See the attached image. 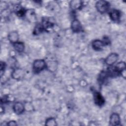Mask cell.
Segmentation results:
<instances>
[{"instance_id":"cell-2","label":"cell","mask_w":126,"mask_h":126,"mask_svg":"<svg viewBox=\"0 0 126 126\" xmlns=\"http://www.w3.org/2000/svg\"><path fill=\"white\" fill-rule=\"evenodd\" d=\"M32 67L34 72L35 73H38L46 67V63L43 60H36L33 63Z\"/></svg>"},{"instance_id":"cell-4","label":"cell","mask_w":126,"mask_h":126,"mask_svg":"<svg viewBox=\"0 0 126 126\" xmlns=\"http://www.w3.org/2000/svg\"><path fill=\"white\" fill-rule=\"evenodd\" d=\"M94 103L99 106H102L105 100L101 94L97 92H95L94 94Z\"/></svg>"},{"instance_id":"cell-11","label":"cell","mask_w":126,"mask_h":126,"mask_svg":"<svg viewBox=\"0 0 126 126\" xmlns=\"http://www.w3.org/2000/svg\"><path fill=\"white\" fill-rule=\"evenodd\" d=\"M70 7L73 10H78L81 8L83 5V3L81 0H74L70 2Z\"/></svg>"},{"instance_id":"cell-3","label":"cell","mask_w":126,"mask_h":126,"mask_svg":"<svg viewBox=\"0 0 126 126\" xmlns=\"http://www.w3.org/2000/svg\"><path fill=\"white\" fill-rule=\"evenodd\" d=\"M118 58L119 56L117 54L115 53H111L105 59V63L107 65L112 66L117 62L118 60Z\"/></svg>"},{"instance_id":"cell-8","label":"cell","mask_w":126,"mask_h":126,"mask_svg":"<svg viewBox=\"0 0 126 126\" xmlns=\"http://www.w3.org/2000/svg\"><path fill=\"white\" fill-rule=\"evenodd\" d=\"M109 16L114 22H118L120 19L121 13L118 10L112 9L109 12Z\"/></svg>"},{"instance_id":"cell-14","label":"cell","mask_w":126,"mask_h":126,"mask_svg":"<svg viewBox=\"0 0 126 126\" xmlns=\"http://www.w3.org/2000/svg\"><path fill=\"white\" fill-rule=\"evenodd\" d=\"M41 25L44 29V30H47L48 29L52 28L53 27L54 23L51 21H50V20L48 19V18H47L46 19L43 20L42 24Z\"/></svg>"},{"instance_id":"cell-7","label":"cell","mask_w":126,"mask_h":126,"mask_svg":"<svg viewBox=\"0 0 126 126\" xmlns=\"http://www.w3.org/2000/svg\"><path fill=\"white\" fill-rule=\"evenodd\" d=\"M71 29L72 31L74 32H79L82 30V26L77 19L73 20L71 24Z\"/></svg>"},{"instance_id":"cell-20","label":"cell","mask_w":126,"mask_h":126,"mask_svg":"<svg viewBox=\"0 0 126 126\" xmlns=\"http://www.w3.org/2000/svg\"><path fill=\"white\" fill-rule=\"evenodd\" d=\"M5 63L4 62H0V75L1 77H2V75L3 74V71L4 70L5 68Z\"/></svg>"},{"instance_id":"cell-9","label":"cell","mask_w":126,"mask_h":126,"mask_svg":"<svg viewBox=\"0 0 126 126\" xmlns=\"http://www.w3.org/2000/svg\"><path fill=\"white\" fill-rule=\"evenodd\" d=\"M19 38V35L18 33L16 31H12L9 33L8 35V39L9 41L14 44L16 42H18Z\"/></svg>"},{"instance_id":"cell-17","label":"cell","mask_w":126,"mask_h":126,"mask_svg":"<svg viewBox=\"0 0 126 126\" xmlns=\"http://www.w3.org/2000/svg\"><path fill=\"white\" fill-rule=\"evenodd\" d=\"M57 122L55 118H48L45 122V125L48 126H57Z\"/></svg>"},{"instance_id":"cell-1","label":"cell","mask_w":126,"mask_h":126,"mask_svg":"<svg viewBox=\"0 0 126 126\" xmlns=\"http://www.w3.org/2000/svg\"><path fill=\"white\" fill-rule=\"evenodd\" d=\"M110 6V3L105 0H98L95 3V7L97 10L102 14L108 11Z\"/></svg>"},{"instance_id":"cell-16","label":"cell","mask_w":126,"mask_h":126,"mask_svg":"<svg viewBox=\"0 0 126 126\" xmlns=\"http://www.w3.org/2000/svg\"><path fill=\"white\" fill-rule=\"evenodd\" d=\"M57 63L55 61H49L46 63V67L50 71H55L57 68Z\"/></svg>"},{"instance_id":"cell-10","label":"cell","mask_w":126,"mask_h":126,"mask_svg":"<svg viewBox=\"0 0 126 126\" xmlns=\"http://www.w3.org/2000/svg\"><path fill=\"white\" fill-rule=\"evenodd\" d=\"M126 63L124 62H119L113 68V69L117 73H120L125 70Z\"/></svg>"},{"instance_id":"cell-12","label":"cell","mask_w":126,"mask_h":126,"mask_svg":"<svg viewBox=\"0 0 126 126\" xmlns=\"http://www.w3.org/2000/svg\"><path fill=\"white\" fill-rule=\"evenodd\" d=\"M105 45L102 40L96 39L94 40L92 43V46L94 50L99 51L102 49L103 47Z\"/></svg>"},{"instance_id":"cell-18","label":"cell","mask_w":126,"mask_h":126,"mask_svg":"<svg viewBox=\"0 0 126 126\" xmlns=\"http://www.w3.org/2000/svg\"><path fill=\"white\" fill-rule=\"evenodd\" d=\"M44 30V29L43 28L42 25H37L35 26L34 31H33V33L35 35H37L40 34L41 32H42Z\"/></svg>"},{"instance_id":"cell-6","label":"cell","mask_w":126,"mask_h":126,"mask_svg":"<svg viewBox=\"0 0 126 126\" xmlns=\"http://www.w3.org/2000/svg\"><path fill=\"white\" fill-rule=\"evenodd\" d=\"M13 109L16 114L20 115L24 112L25 110V106L22 102H17L13 105Z\"/></svg>"},{"instance_id":"cell-13","label":"cell","mask_w":126,"mask_h":126,"mask_svg":"<svg viewBox=\"0 0 126 126\" xmlns=\"http://www.w3.org/2000/svg\"><path fill=\"white\" fill-rule=\"evenodd\" d=\"M13 45L15 50L19 53H22L24 50L25 46L23 42L18 41L17 42H16L13 44Z\"/></svg>"},{"instance_id":"cell-21","label":"cell","mask_w":126,"mask_h":126,"mask_svg":"<svg viewBox=\"0 0 126 126\" xmlns=\"http://www.w3.org/2000/svg\"><path fill=\"white\" fill-rule=\"evenodd\" d=\"M7 125L10 126H16L17 124L16 122L14 121H10L7 123Z\"/></svg>"},{"instance_id":"cell-5","label":"cell","mask_w":126,"mask_h":126,"mask_svg":"<svg viewBox=\"0 0 126 126\" xmlns=\"http://www.w3.org/2000/svg\"><path fill=\"white\" fill-rule=\"evenodd\" d=\"M121 122L120 116L116 113L111 114L109 119V124L111 126H118Z\"/></svg>"},{"instance_id":"cell-15","label":"cell","mask_w":126,"mask_h":126,"mask_svg":"<svg viewBox=\"0 0 126 126\" xmlns=\"http://www.w3.org/2000/svg\"><path fill=\"white\" fill-rule=\"evenodd\" d=\"M24 75V72L21 69H16L12 73V77L15 79H20Z\"/></svg>"},{"instance_id":"cell-19","label":"cell","mask_w":126,"mask_h":126,"mask_svg":"<svg viewBox=\"0 0 126 126\" xmlns=\"http://www.w3.org/2000/svg\"><path fill=\"white\" fill-rule=\"evenodd\" d=\"M26 13V11L22 7H19V8L16 10V14L19 17H22L25 15Z\"/></svg>"}]
</instances>
